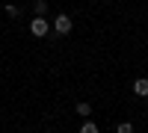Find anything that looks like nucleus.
<instances>
[{
  "instance_id": "nucleus-6",
  "label": "nucleus",
  "mask_w": 148,
  "mask_h": 133,
  "mask_svg": "<svg viewBox=\"0 0 148 133\" xmlns=\"http://www.w3.org/2000/svg\"><path fill=\"white\" fill-rule=\"evenodd\" d=\"M80 133H98V124H95V121H83Z\"/></svg>"
},
{
  "instance_id": "nucleus-7",
  "label": "nucleus",
  "mask_w": 148,
  "mask_h": 133,
  "mask_svg": "<svg viewBox=\"0 0 148 133\" xmlns=\"http://www.w3.org/2000/svg\"><path fill=\"white\" fill-rule=\"evenodd\" d=\"M116 133H133V124H130V121H121V124H119V130H116Z\"/></svg>"
},
{
  "instance_id": "nucleus-2",
  "label": "nucleus",
  "mask_w": 148,
  "mask_h": 133,
  "mask_svg": "<svg viewBox=\"0 0 148 133\" xmlns=\"http://www.w3.org/2000/svg\"><path fill=\"white\" fill-rule=\"evenodd\" d=\"M71 27H74V21H71L68 15H56V18H53V35H68Z\"/></svg>"
},
{
  "instance_id": "nucleus-3",
  "label": "nucleus",
  "mask_w": 148,
  "mask_h": 133,
  "mask_svg": "<svg viewBox=\"0 0 148 133\" xmlns=\"http://www.w3.org/2000/svg\"><path fill=\"white\" fill-rule=\"evenodd\" d=\"M133 92H136L139 98H148V80H145V77H136V83H133Z\"/></svg>"
},
{
  "instance_id": "nucleus-1",
  "label": "nucleus",
  "mask_w": 148,
  "mask_h": 133,
  "mask_svg": "<svg viewBox=\"0 0 148 133\" xmlns=\"http://www.w3.org/2000/svg\"><path fill=\"white\" fill-rule=\"evenodd\" d=\"M30 33L36 35V39H45V35H51V21L42 18V15H36V18L30 21Z\"/></svg>"
},
{
  "instance_id": "nucleus-4",
  "label": "nucleus",
  "mask_w": 148,
  "mask_h": 133,
  "mask_svg": "<svg viewBox=\"0 0 148 133\" xmlns=\"http://www.w3.org/2000/svg\"><path fill=\"white\" fill-rule=\"evenodd\" d=\"M33 9H36V15H42V18H45V12H47V0H36Z\"/></svg>"
},
{
  "instance_id": "nucleus-8",
  "label": "nucleus",
  "mask_w": 148,
  "mask_h": 133,
  "mask_svg": "<svg viewBox=\"0 0 148 133\" xmlns=\"http://www.w3.org/2000/svg\"><path fill=\"white\" fill-rule=\"evenodd\" d=\"M6 15L9 18H18V6H6Z\"/></svg>"
},
{
  "instance_id": "nucleus-5",
  "label": "nucleus",
  "mask_w": 148,
  "mask_h": 133,
  "mask_svg": "<svg viewBox=\"0 0 148 133\" xmlns=\"http://www.w3.org/2000/svg\"><path fill=\"white\" fill-rule=\"evenodd\" d=\"M77 115H86V118H89V115H92V106L86 104V101H80V104H77Z\"/></svg>"
}]
</instances>
